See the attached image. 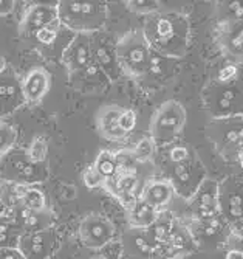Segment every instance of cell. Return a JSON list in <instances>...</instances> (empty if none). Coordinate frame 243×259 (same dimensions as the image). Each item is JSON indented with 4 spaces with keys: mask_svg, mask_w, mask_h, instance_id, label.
<instances>
[{
    "mask_svg": "<svg viewBox=\"0 0 243 259\" xmlns=\"http://www.w3.org/2000/svg\"><path fill=\"white\" fill-rule=\"evenodd\" d=\"M189 202L193 221H203L218 216L220 209H218L217 183L205 179L203 183L199 186V190L196 191V194L189 199Z\"/></svg>",
    "mask_w": 243,
    "mask_h": 259,
    "instance_id": "cell-15",
    "label": "cell"
},
{
    "mask_svg": "<svg viewBox=\"0 0 243 259\" xmlns=\"http://www.w3.org/2000/svg\"><path fill=\"white\" fill-rule=\"evenodd\" d=\"M238 161H240V164H241V168H243V154L238 157Z\"/></svg>",
    "mask_w": 243,
    "mask_h": 259,
    "instance_id": "cell-45",
    "label": "cell"
},
{
    "mask_svg": "<svg viewBox=\"0 0 243 259\" xmlns=\"http://www.w3.org/2000/svg\"><path fill=\"white\" fill-rule=\"evenodd\" d=\"M115 160H116V169H118V174L138 172L139 163L136 161V158H135L132 149L115 151Z\"/></svg>",
    "mask_w": 243,
    "mask_h": 259,
    "instance_id": "cell-31",
    "label": "cell"
},
{
    "mask_svg": "<svg viewBox=\"0 0 243 259\" xmlns=\"http://www.w3.org/2000/svg\"><path fill=\"white\" fill-rule=\"evenodd\" d=\"M136 126V113L132 109H123L119 115V127L126 135L132 132Z\"/></svg>",
    "mask_w": 243,
    "mask_h": 259,
    "instance_id": "cell-39",
    "label": "cell"
},
{
    "mask_svg": "<svg viewBox=\"0 0 243 259\" xmlns=\"http://www.w3.org/2000/svg\"><path fill=\"white\" fill-rule=\"evenodd\" d=\"M58 2L56 4H31L23 13L19 23V34L22 37H31L36 31L58 22Z\"/></svg>",
    "mask_w": 243,
    "mask_h": 259,
    "instance_id": "cell-12",
    "label": "cell"
},
{
    "mask_svg": "<svg viewBox=\"0 0 243 259\" xmlns=\"http://www.w3.org/2000/svg\"><path fill=\"white\" fill-rule=\"evenodd\" d=\"M155 143L152 138H142L133 146L132 152L139 164H148L154 160L155 157Z\"/></svg>",
    "mask_w": 243,
    "mask_h": 259,
    "instance_id": "cell-32",
    "label": "cell"
},
{
    "mask_svg": "<svg viewBox=\"0 0 243 259\" xmlns=\"http://www.w3.org/2000/svg\"><path fill=\"white\" fill-rule=\"evenodd\" d=\"M0 259H25L19 248H0Z\"/></svg>",
    "mask_w": 243,
    "mask_h": 259,
    "instance_id": "cell-42",
    "label": "cell"
},
{
    "mask_svg": "<svg viewBox=\"0 0 243 259\" xmlns=\"http://www.w3.org/2000/svg\"><path fill=\"white\" fill-rule=\"evenodd\" d=\"M4 124V118H2V116H0V126H2Z\"/></svg>",
    "mask_w": 243,
    "mask_h": 259,
    "instance_id": "cell-46",
    "label": "cell"
},
{
    "mask_svg": "<svg viewBox=\"0 0 243 259\" xmlns=\"http://www.w3.org/2000/svg\"><path fill=\"white\" fill-rule=\"evenodd\" d=\"M127 221H129V228H139V230H148L151 228L158 214H160V211H157L154 206H151L148 202H144V200H138L135 203V206L127 211Z\"/></svg>",
    "mask_w": 243,
    "mask_h": 259,
    "instance_id": "cell-26",
    "label": "cell"
},
{
    "mask_svg": "<svg viewBox=\"0 0 243 259\" xmlns=\"http://www.w3.org/2000/svg\"><path fill=\"white\" fill-rule=\"evenodd\" d=\"M90 44H91V56L93 62L98 65L103 72L109 76L110 81H115L118 76V64L115 58V49L112 50L101 37H91L90 36Z\"/></svg>",
    "mask_w": 243,
    "mask_h": 259,
    "instance_id": "cell-25",
    "label": "cell"
},
{
    "mask_svg": "<svg viewBox=\"0 0 243 259\" xmlns=\"http://www.w3.org/2000/svg\"><path fill=\"white\" fill-rule=\"evenodd\" d=\"M5 67H7V62H5V59H4L2 56H0V73L4 72V70H5Z\"/></svg>",
    "mask_w": 243,
    "mask_h": 259,
    "instance_id": "cell-44",
    "label": "cell"
},
{
    "mask_svg": "<svg viewBox=\"0 0 243 259\" xmlns=\"http://www.w3.org/2000/svg\"><path fill=\"white\" fill-rule=\"evenodd\" d=\"M151 47L145 42L144 36L138 30H132L121 36L115 45V58L118 68L126 76L138 79L141 78L149 65Z\"/></svg>",
    "mask_w": 243,
    "mask_h": 259,
    "instance_id": "cell-3",
    "label": "cell"
},
{
    "mask_svg": "<svg viewBox=\"0 0 243 259\" xmlns=\"http://www.w3.org/2000/svg\"><path fill=\"white\" fill-rule=\"evenodd\" d=\"M68 76L75 75L93 62L91 56V44L90 36L87 34H76L65 47L61 58Z\"/></svg>",
    "mask_w": 243,
    "mask_h": 259,
    "instance_id": "cell-16",
    "label": "cell"
},
{
    "mask_svg": "<svg viewBox=\"0 0 243 259\" xmlns=\"http://www.w3.org/2000/svg\"><path fill=\"white\" fill-rule=\"evenodd\" d=\"M7 155V161L2 166L4 180L33 186L34 183H40L48 177L46 164L30 161L25 152H8Z\"/></svg>",
    "mask_w": 243,
    "mask_h": 259,
    "instance_id": "cell-7",
    "label": "cell"
},
{
    "mask_svg": "<svg viewBox=\"0 0 243 259\" xmlns=\"http://www.w3.org/2000/svg\"><path fill=\"white\" fill-rule=\"evenodd\" d=\"M52 87V75L43 67H34L22 78L25 104H39Z\"/></svg>",
    "mask_w": 243,
    "mask_h": 259,
    "instance_id": "cell-20",
    "label": "cell"
},
{
    "mask_svg": "<svg viewBox=\"0 0 243 259\" xmlns=\"http://www.w3.org/2000/svg\"><path fill=\"white\" fill-rule=\"evenodd\" d=\"M61 27H62V25H61V20H58V22L52 23V25H48V27H45V28L36 31L31 37H33L37 44H40V45H43V47H48V45L55 44V40L58 39V34H59Z\"/></svg>",
    "mask_w": 243,
    "mask_h": 259,
    "instance_id": "cell-34",
    "label": "cell"
},
{
    "mask_svg": "<svg viewBox=\"0 0 243 259\" xmlns=\"http://www.w3.org/2000/svg\"><path fill=\"white\" fill-rule=\"evenodd\" d=\"M82 182L88 188V190H98V188H104L106 180L101 177V174L94 169L93 164L87 166L82 172Z\"/></svg>",
    "mask_w": 243,
    "mask_h": 259,
    "instance_id": "cell-38",
    "label": "cell"
},
{
    "mask_svg": "<svg viewBox=\"0 0 243 259\" xmlns=\"http://www.w3.org/2000/svg\"><path fill=\"white\" fill-rule=\"evenodd\" d=\"M93 259H106V257H103V256H98V257H93Z\"/></svg>",
    "mask_w": 243,
    "mask_h": 259,
    "instance_id": "cell-47",
    "label": "cell"
},
{
    "mask_svg": "<svg viewBox=\"0 0 243 259\" xmlns=\"http://www.w3.org/2000/svg\"><path fill=\"white\" fill-rule=\"evenodd\" d=\"M237 75H238V70L235 65H226L223 67L220 72H218V76H217V82H222V84H228V82H232L237 79Z\"/></svg>",
    "mask_w": 243,
    "mask_h": 259,
    "instance_id": "cell-40",
    "label": "cell"
},
{
    "mask_svg": "<svg viewBox=\"0 0 243 259\" xmlns=\"http://www.w3.org/2000/svg\"><path fill=\"white\" fill-rule=\"evenodd\" d=\"M0 158H2V155H0Z\"/></svg>",
    "mask_w": 243,
    "mask_h": 259,
    "instance_id": "cell-48",
    "label": "cell"
},
{
    "mask_svg": "<svg viewBox=\"0 0 243 259\" xmlns=\"http://www.w3.org/2000/svg\"><path fill=\"white\" fill-rule=\"evenodd\" d=\"M186 121V112L177 101L164 103L152 116L151 138L155 145H169L178 137Z\"/></svg>",
    "mask_w": 243,
    "mask_h": 259,
    "instance_id": "cell-5",
    "label": "cell"
},
{
    "mask_svg": "<svg viewBox=\"0 0 243 259\" xmlns=\"http://www.w3.org/2000/svg\"><path fill=\"white\" fill-rule=\"evenodd\" d=\"M27 157L33 163H45L48 155V143L43 137H36L30 143L28 149L25 151Z\"/></svg>",
    "mask_w": 243,
    "mask_h": 259,
    "instance_id": "cell-33",
    "label": "cell"
},
{
    "mask_svg": "<svg viewBox=\"0 0 243 259\" xmlns=\"http://www.w3.org/2000/svg\"><path fill=\"white\" fill-rule=\"evenodd\" d=\"M109 10L104 2H78L61 0L58 2V17L61 25L76 34L91 36L98 33L107 22Z\"/></svg>",
    "mask_w": 243,
    "mask_h": 259,
    "instance_id": "cell-2",
    "label": "cell"
},
{
    "mask_svg": "<svg viewBox=\"0 0 243 259\" xmlns=\"http://www.w3.org/2000/svg\"><path fill=\"white\" fill-rule=\"evenodd\" d=\"M59 245L56 230L46 228L36 233L22 234L17 248L25 259H50Z\"/></svg>",
    "mask_w": 243,
    "mask_h": 259,
    "instance_id": "cell-10",
    "label": "cell"
},
{
    "mask_svg": "<svg viewBox=\"0 0 243 259\" xmlns=\"http://www.w3.org/2000/svg\"><path fill=\"white\" fill-rule=\"evenodd\" d=\"M206 106L215 120L243 115V84L237 79L228 84L215 82L206 92Z\"/></svg>",
    "mask_w": 243,
    "mask_h": 259,
    "instance_id": "cell-4",
    "label": "cell"
},
{
    "mask_svg": "<svg viewBox=\"0 0 243 259\" xmlns=\"http://www.w3.org/2000/svg\"><path fill=\"white\" fill-rule=\"evenodd\" d=\"M94 169L101 174V177L107 182L113 179L118 174L116 169V160H115V151H101L96 155L94 161L91 163Z\"/></svg>",
    "mask_w": 243,
    "mask_h": 259,
    "instance_id": "cell-28",
    "label": "cell"
},
{
    "mask_svg": "<svg viewBox=\"0 0 243 259\" xmlns=\"http://www.w3.org/2000/svg\"><path fill=\"white\" fill-rule=\"evenodd\" d=\"M22 104H25L22 92V78L10 65L0 73V116H7L16 112Z\"/></svg>",
    "mask_w": 243,
    "mask_h": 259,
    "instance_id": "cell-14",
    "label": "cell"
},
{
    "mask_svg": "<svg viewBox=\"0 0 243 259\" xmlns=\"http://www.w3.org/2000/svg\"><path fill=\"white\" fill-rule=\"evenodd\" d=\"M16 140H17L16 129L4 121V124L0 126V155L5 157L13 149Z\"/></svg>",
    "mask_w": 243,
    "mask_h": 259,
    "instance_id": "cell-35",
    "label": "cell"
},
{
    "mask_svg": "<svg viewBox=\"0 0 243 259\" xmlns=\"http://www.w3.org/2000/svg\"><path fill=\"white\" fill-rule=\"evenodd\" d=\"M16 225L22 230V233H36L53 227V213L48 209L43 211H31L23 206H16Z\"/></svg>",
    "mask_w": 243,
    "mask_h": 259,
    "instance_id": "cell-23",
    "label": "cell"
},
{
    "mask_svg": "<svg viewBox=\"0 0 243 259\" xmlns=\"http://www.w3.org/2000/svg\"><path fill=\"white\" fill-rule=\"evenodd\" d=\"M217 37L222 52L243 64V20L222 22L218 25Z\"/></svg>",
    "mask_w": 243,
    "mask_h": 259,
    "instance_id": "cell-21",
    "label": "cell"
},
{
    "mask_svg": "<svg viewBox=\"0 0 243 259\" xmlns=\"http://www.w3.org/2000/svg\"><path fill=\"white\" fill-rule=\"evenodd\" d=\"M104 188L113 197H116L118 202L127 211H130L135 206L142 191L139 172L116 174L113 179L104 183Z\"/></svg>",
    "mask_w": 243,
    "mask_h": 259,
    "instance_id": "cell-13",
    "label": "cell"
},
{
    "mask_svg": "<svg viewBox=\"0 0 243 259\" xmlns=\"http://www.w3.org/2000/svg\"><path fill=\"white\" fill-rule=\"evenodd\" d=\"M123 112V107L116 104L104 106L96 113V129L98 134L109 141H121L127 135L119 127V115Z\"/></svg>",
    "mask_w": 243,
    "mask_h": 259,
    "instance_id": "cell-22",
    "label": "cell"
},
{
    "mask_svg": "<svg viewBox=\"0 0 243 259\" xmlns=\"http://www.w3.org/2000/svg\"><path fill=\"white\" fill-rule=\"evenodd\" d=\"M189 230L193 241L197 244V248L218 247L223 242H228L231 236L229 224L218 216L203 221H193Z\"/></svg>",
    "mask_w": 243,
    "mask_h": 259,
    "instance_id": "cell-11",
    "label": "cell"
},
{
    "mask_svg": "<svg viewBox=\"0 0 243 259\" xmlns=\"http://www.w3.org/2000/svg\"><path fill=\"white\" fill-rule=\"evenodd\" d=\"M189 20L180 13H155L148 16L141 30L151 50L164 58H181L189 47Z\"/></svg>",
    "mask_w": 243,
    "mask_h": 259,
    "instance_id": "cell-1",
    "label": "cell"
},
{
    "mask_svg": "<svg viewBox=\"0 0 243 259\" xmlns=\"http://www.w3.org/2000/svg\"><path fill=\"white\" fill-rule=\"evenodd\" d=\"M19 206H23V208L31 209V211L48 209L46 197H45L43 191L39 190V188H36V186H31V185H27L25 191H23V194H22Z\"/></svg>",
    "mask_w": 243,
    "mask_h": 259,
    "instance_id": "cell-29",
    "label": "cell"
},
{
    "mask_svg": "<svg viewBox=\"0 0 243 259\" xmlns=\"http://www.w3.org/2000/svg\"><path fill=\"white\" fill-rule=\"evenodd\" d=\"M223 10L222 22H235L243 20V2H225L220 5Z\"/></svg>",
    "mask_w": 243,
    "mask_h": 259,
    "instance_id": "cell-37",
    "label": "cell"
},
{
    "mask_svg": "<svg viewBox=\"0 0 243 259\" xmlns=\"http://www.w3.org/2000/svg\"><path fill=\"white\" fill-rule=\"evenodd\" d=\"M127 10L141 14V16H151L158 13L160 10V2H154V0H130V2H124Z\"/></svg>",
    "mask_w": 243,
    "mask_h": 259,
    "instance_id": "cell-36",
    "label": "cell"
},
{
    "mask_svg": "<svg viewBox=\"0 0 243 259\" xmlns=\"http://www.w3.org/2000/svg\"><path fill=\"white\" fill-rule=\"evenodd\" d=\"M68 78H70V85L73 89L81 93H87V95H90V93L107 92L112 84L109 76L94 62H91L88 67L81 70V72L70 75Z\"/></svg>",
    "mask_w": 243,
    "mask_h": 259,
    "instance_id": "cell-17",
    "label": "cell"
},
{
    "mask_svg": "<svg viewBox=\"0 0 243 259\" xmlns=\"http://www.w3.org/2000/svg\"><path fill=\"white\" fill-rule=\"evenodd\" d=\"M154 247L149 230L129 228L121 239V250L126 259H152Z\"/></svg>",
    "mask_w": 243,
    "mask_h": 259,
    "instance_id": "cell-18",
    "label": "cell"
},
{
    "mask_svg": "<svg viewBox=\"0 0 243 259\" xmlns=\"http://www.w3.org/2000/svg\"><path fill=\"white\" fill-rule=\"evenodd\" d=\"M14 5L16 2H13V0H0V17L10 14L14 10Z\"/></svg>",
    "mask_w": 243,
    "mask_h": 259,
    "instance_id": "cell-43",
    "label": "cell"
},
{
    "mask_svg": "<svg viewBox=\"0 0 243 259\" xmlns=\"http://www.w3.org/2000/svg\"><path fill=\"white\" fill-rule=\"evenodd\" d=\"M218 209L222 211L225 221L235 228L243 222V186L238 183H228L225 193L218 190Z\"/></svg>",
    "mask_w": 243,
    "mask_h": 259,
    "instance_id": "cell-19",
    "label": "cell"
},
{
    "mask_svg": "<svg viewBox=\"0 0 243 259\" xmlns=\"http://www.w3.org/2000/svg\"><path fill=\"white\" fill-rule=\"evenodd\" d=\"M78 233L81 242L85 247L91 250H100L113 241L115 227L106 216L91 213L81 221Z\"/></svg>",
    "mask_w": 243,
    "mask_h": 259,
    "instance_id": "cell-9",
    "label": "cell"
},
{
    "mask_svg": "<svg viewBox=\"0 0 243 259\" xmlns=\"http://www.w3.org/2000/svg\"><path fill=\"white\" fill-rule=\"evenodd\" d=\"M171 58H164L161 55L157 53H151V59H149V65L145 73L141 76L142 79H148V81H163L169 73H171Z\"/></svg>",
    "mask_w": 243,
    "mask_h": 259,
    "instance_id": "cell-27",
    "label": "cell"
},
{
    "mask_svg": "<svg viewBox=\"0 0 243 259\" xmlns=\"http://www.w3.org/2000/svg\"><path fill=\"white\" fill-rule=\"evenodd\" d=\"M174 196V188L167 180H151L142 186L139 199L148 202L157 211H163Z\"/></svg>",
    "mask_w": 243,
    "mask_h": 259,
    "instance_id": "cell-24",
    "label": "cell"
},
{
    "mask_svg": "<svg viewBox=\"0 0 243 259\" xmlns=\"http://www.w3.org/2000/svg\"><path fill=\"white\" fill-rule=\"evenodd\" d=\"M192 155V151L186 146H174L171 151H169V160L172 163H180L187 160Z\"/></svg>",
    "mask_w": 243,
    "mask_h": 259,
    "instance_id": "cell-41",
    "label": "cell"
},
{
    "mask_svg": "<svg viewBox=\"0 0 243 259\" xmlns=\"http://www.w3.org/2000/svg\"><path fill=\"white\" fill-rule=\"evenodd\" d=\"M22 234L14 222H0V248H17Z\"/></svg>",
    "mask_w": 243,
    "mask_h": 259,
    "instance_id": "cell-30",
    "label": "cell"
},
{
    "mask_svg": "<svg viewBox=\"0 0 243 259\" xmlns=\"http://www.w3.org/2000/svg\"><path fill=\"white\" fill-rule=\"evenodd\" d=\"M209 137L223 157L238 158L243 154V118L215 120L209 127Z\"/></svg>",
    "mask_w": 243,
    "mask_h": 259,
    "instance_id": "cell-6",
    "label": "cell"
},
{
    "mask_svg": "<svg viewBox=\"0 0 243 259\" xmlns=\"http://www.w3.org/2000/svg\"><path fill=\"white\" fill-rule=\"evenodd\" d=\"M205 180V168L202 163L193 157V154L180 163H172V171H171V179L167 182L172 185L174 193L181 196L183 199L189 200L199 186Z\"/></svg>",
    "mask_w": 243,
    "mask_h": 259,
    "instance_id": "cell-8",
    "label": "cell"
}]
</instances>
